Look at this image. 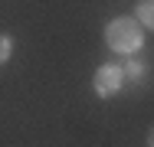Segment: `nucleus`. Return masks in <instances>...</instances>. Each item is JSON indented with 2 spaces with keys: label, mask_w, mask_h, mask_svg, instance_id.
<instances>
[{
  "label": "nucleus",
  "mask_w": 154,
  "mask_h": 147,
  "mask_svg": "<svg viewBox=\"0 0 154 147\" xmlns=\"http://www.w3.org/2000/svg\"><path fill=\"white\" fill-rule=\"evenodd\" d=\"M134 20H138V26L144 33L154 26V0H138L134 3Z\"/></svg>",
  "instance_id": "20e7f679"
},
{
  "label": "nucleus",
  "mask_w": 154,
  "mask_h": 147,
  "mask_svg": "<svg viewBox=\"0 0 154 147\" xmlns=\"http://www.w3.org/2000/svg\"><path fill=\"white\" fill-rule=\"evenodd\" d=\"M102 39H105V46L115 52V56H138L141 52V46L148 43V33L138 26V20L134 16H112L108 23H105V29H102Z\"/></svg>",
  "instance_id": "f257e3e1"
},
{
  "label": "nucleus",
  "mask_w": 154,
  "mask_h": 147,
  "mask_svg": "<svg viewBox=\"0 0 154 147\" xmlns=\"http://www.w3.org/2000/svg\"><path fill=\"white\" fill-rule=\"evenodd\" d=\"M122 72H125V85L131 82V85H138V82H144V75H148V62L138 56H128L122 62Z\"/></svg>",
  "instance_id": "7ed1b4c3"
},
{
  "label": "nucleus",
  "mask_w": 154,
  "mask_h": 147,
  "mask_svg": "<svg viewBox=\"0 0 154 147\" xmlns=\"http://www.w3.org/2000/svg\"><path fill=\"white\" fill-rule=\"evenodd\" d=\"M10 56H13V36L10 33H0V65L10 62Z\"/></svg>",
  "instance_id": "39448f33"
},
{
  "label": "nucleus",
  "mask_w": 154,
  "mask_h": 147,
  "mask_svg": "<svg viewBox=\"0 0 154 147\" xmlns=\"http://www.w3.org/2000/svg\"><path fill=\"white\" fill-rule=\"evenodd\" d=\"M92 88L98 98H115L118 92L125 88V72H122V62H102L92 75Z\"/></svg>",
  "instance_id": "f03ea898"
}]
</instances>
